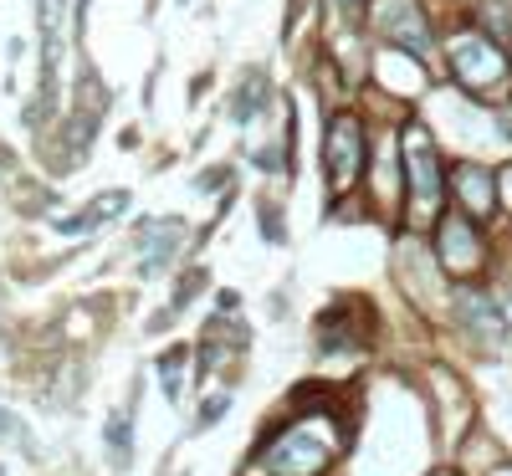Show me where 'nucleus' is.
Returning <instances> with one entry per match:
<instances>
[{"label": "nucleus", "mask_w": 512, "mask_h": 476, "mask_svg": "<svg viewBox=\"0 0 512 476\" xmlns=\"http://www.w3.org/2000/svg\"><path fill=\"white\" fill-rule=\"evenodd\" d=\"M333 436L318 425H292L277 436V446L267 451V476H323L333 461Z\"/></svg>", "instance_id": "obj_1"}, {"label": "nucleus", "mask_w": 512, "mask_h": 476, "mask_svg": "<svg viewBox=\"0 0 512 476\" xmlns=\"http://www.w3.org/2000/svg\"><path fill=\"white\" fill-rule=\"evenodd\" d=\"M364 175V128L359 118H333L328 123V185L344 195L354 190V180Z\"/></svg>", "instance_id": "obj_2"}, {"label": "nucleus", "mask_w": 512, "mask_h": 476, "mask_svg": "<svg viewBox=\"0 0 512 476\" xmlns=\"http://www.w3.org/2000/svg\"><path fill=\"white\" fill-rule=\"evenodd\" d=\"M57 67H62V0H41V93H36L31 123L47 118L57 103Z\"/></svg>", "instance_id": "obj_3"}, {"label": "nucleus", "mask_w": 512, "mask_h": 476, "mask_svg": "<svg viewBox=\"0 0 512 476\" xmlns=\"http://www.w3.org/2000/svg\"><path fill=\"white\" fill-rule=\"evenodd\" d=\"M451 67H456L461 82H472V88H492L502 77V52L487 36H456L451 41Z\"/></svg>", "instance_id": "obj_4"}, {"label": "nucleus", "mask_w": 512, "mask_h": 476, "mask_svg": "<svg viewBox=\"0 0 512 476\" xmlns=\"http://www.w3.org/2000/svg\"><path fill=\"white\" fill-rule=\"evenodd\" d=\"M405 164H410V190L420 205H436L441 200V159H436V144L425 128H410L405 134Z\"/></svg>", "instance_id": "obj_5"}, {"label": "nucleus", "mask_w": 512, "mask_h": 476, "mask_svg": "<svg viewBox=\"0 0 512 476\" xmlns=\"http://www.w3.org/2000/svg\"><path fill=\"white\" fill-rule=\"evenodd\" d=\"M379 31L390 36L395 47L415 52V57H425V52H431V26L420 21L415 0H384V6H379Z\"/></svg>", "instance_id": "obj_6"}, {"label": "nucleus", "mask_w": 512, "mask_h": 476, "mask_svg": "<svg viewBox=\"0 0 512 476\" xmlns=\"http://www.w3.org/2000/svg\"><path fill=\"white\" fill-rule=\"evenodd\" d=\"M436 246H441L446 272H456V277L477 272V262H482V236L472 231V221H461V215H446V221H441Z\"/></svg>", "instance_id": "obj_7"}, {"label": "nucleus", "mask_w": 512, "mask_h": 476, "mask_svg": "<svg viewBox=\"0 0 512 476\" xmlns=\"http://www.w3.org/2000/svg\"><path fill=\"white\" fill-rule=\"evenodd\" d=\"M180 236H185L180 221H154V226H144V236H139V272H144V277H159V267L175 256Z\"/></svg>", "instance_id": "obj_8"}, {"label": "nucleus", "mask_w": 512, "mask_h": 476, "mask_svg": "<svg viewBox=\"0 0 512 476\" xmlns=\"http://www.w3.org/2000/svg\"><path fill=\"white\" fill-rule=\"evenodd\" d=\"M456 313H461V323L472 328V333H477L482 343H502L507 323H502L497 302H492L487 292H461V297H456Z\"/></svg>", "instance_id": "obj_9"}, {"label": "nucleus", "mask_w": 512, "mask_h": 476, "mask_svg": "<svg viewBox=\"0 0 512 476\" xmlns=\"http://www.w3.org/2000/svg\"><path fill=\"white\" fill-rule=\"evenodd\" d=\"M456 195H461V205L472 210V215H487V210L497 205L492 175H487V169H477V164H461V169H456Z\"/></svg>", "instance_id": "obj_10"}, {"label": "nucleus", "mask_w": 512, "mask_h": 476, "mask_svg": "<svg viewBox=\"0 0 512 476\" xmlns=\"http://www.w3.org/2000/svg\"><path fill=\"white\" fill-rule=\"evenodd\" d=\"M267 98H272L267 72H246V77H241V88L231 93V118H236V123H251L256 113L267 108Z\"/></svg>", "instance_id": "obj_11"}, {"label": "nucleus", "mask_w": 512, "mask_h": 476, "mask_svg": "<svg viewBox=\"0 0 512 476\" xmlns=\"http://www.w3.org/2000/svg\"><path fill=\"white\" fill-rule=\"evenodd\" d=\"M128 210V195L123 190H113L108 200H98V205H88V210H82V215H67V221L57 226V231H67V236H82V231H88V226H98V221H108V215H123Z\"/></svg>", "instance_id": "obj_12"}, {"label": "nucleus", "mask_w": 512, "mask_h": 476, "mask_svg": "<svg viewBox=\"0 0 512 476\" xmlns=\"http://www.w3.org/2000/svg\"><path fill=\"white\" fill-rule=\"evenodd\" d=\"M482 21H487L497 36H512V0H487V6H482Z\"/></svg>", "instance_id": "obj_13"}, {"label": "nucleus", "mask_w": 512, "mask_h": 476, "mask_svg": "<svg viewBox=\"0 0 512 476\" xmlns=\"http://www.w3.org/2000/svg\"><path fill=\"white\" fill-rule=\"evenodd\" d=\"M108 446H113V456H118V461L128 456V410H118V415L108 420Z\"/></svg>", "instance_id": "obj_14"}, {"label": "nucleus", "mask_w": 512, "mask_h": 476, "mask_svg": "<svg viewBox=\"0 0 512 476\" xmlns=\"http://www.w3.org/2000/svg\"><path fill=\"white\" fill-rule=\"evenodd\" d=\"M159 374H164V389H169V395H180V374H185V349H180V354H169V359L159 364Z\"/></svg>", "instance_id": "obj_15"}, {"label": "nucleus", "mask_w": 512, "mask_h": 476, "mask_svg": "<svg viewBox=\"0 0 512 476\" xmlns=\"http://www.w3.org/2000/svg\"><path fill=\"white\" fill-rule=\"evenodd\" d=\"M262 226H267V236H272V241H282V221H277V210H267V205H262Z\"/></svg>", "instance_id": "obj_16"}, {"label": "nucleus", "mask_w": 512, "mask_h": 476, "mask_svg": "<svg viewBox=\"0 0 512 476\" xmlns=\"http://www.w3.org/2000/svg\"><path fill=\"white\" fill-rule=\"evenodd\" d=\"M333 6H338V11H344L349 21H359V11H364V0H333Z\"/></svg>", "instance_id": "obj_17"}, {"label": "nucleus", "mask_w": 512, "mask_h": 476, "mask_svg": "<svg viewBox=\"0 0 512 476\" xmlns=\"http://www.w3.org/2000/svg\"><path fill=\"white\" fill-rule=\"evenodd\" d=\"M502 195H507V205H512V169H502Z\"/></svg>", "instance_id": "obj_18"}, {"label": "nucleus", "mask_w": 512, "mask_h": 476, "mask_svg": "<svg viewBox=\"0 0 512 476\" xmlns=\"http://www.w3.org/2000/svg\"><path fill=\"white\" fill-rule=\"evenodd\" d=\"M436 476H451V471H436Z\"/></svg>", "instance_id": "obj_19"}]
</instances>
